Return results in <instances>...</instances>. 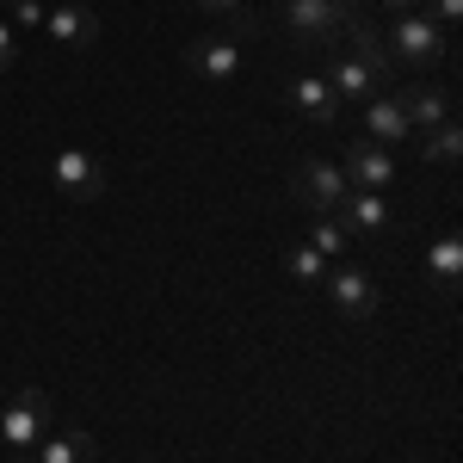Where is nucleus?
<instances>
[{"mask_svg":"<svg viewBox=\"0 0 463 463\" xmlns=\"http://www.w3.org/2000/svg\"><path fill=\"white\" fill-rule=\"evenodd\" d=\"M390 56L395 62H408V69H439L445 56H451V32H439L427 19V6H414V13H395L390 32Z\"/></svg>","mask_w":463,"mask_h":463,"instance_id":"obj_1","label":"nucleus"},{"mask_svg":"<svg viewBox=\"0 0 463 463\" xmlns=\"http://www.w3.org/2000/svg\"><path fill=\"white\" fill-rule=\"evenodd\" d=\"M353 19H358L353 0H285V32H290V43H303V50L334 43Z\"/></svg>","mask_w":463,"mask_h":463,"instance_id":"obj_2","label":"nucleus"},{"mask_svg":"<svg viewBox=\"0 0 463 463\" xmlns=\"http://www.w3.org/2000/svg\"><path fill=\"white\" fill-rule=\"evenodd\" d=\"M346 192H353V179L340 174L334 161H321V155H309V161L290 174V198H297L309 216H334L340 204H346Z\"/></svg>","mask_w":463,"mask_h":463,"instance_id":"obj_3","label":"nucleus"},{"mask_svg":"<svg viewBox=\"0 0 463 463\" xmlns=\"http://www.w3.org/2000/svg\"><path fill=\"white\" fill-rule=\"evenodd\" d=\"M50 420H56L50 395L37 390V383H19V390H13V402L0 408V439H6L13 451H32L37 439L50 432Z\"/></svg>","mask_w":463,"mask_h":463,"instance_id":"obj_4","label":"nucleus"},{"mask_svg":"<svg viewBox=\"0 0 463 463\" xmlns=\"http://www.w3.org/2000/svg\"><path fill=\"white\" fill-rule=\"evenodd\" d=\"M50 179H56V192L74 198V204H93V198H106V161L93 155V148H56V161H50Z\"/></svg>","mask_w":463,"mask_h":463,"instance_id":"obj_5","label":"nucleus"},{"mask_svg":"<svg viewBox=\"0 0 463 463\" xmlns=\"http://www.w3.org/2000/svg\"><path fill=\"white\" fill-rule=\"evenodd\" d=\"M327 303L340 309L346 321H364V316H377V279L364 272V266H327Z\"/></svg>","mask_w":463,"mask_h":463,"instance_id":"obj_6","label":"nucleus"},{"mask_svg":"<svg viewBox=\"0 0 463 463\" xmlns=\"http://www.w3.org/2000/svg\"><path fill=\"white\" fill-rule=\"evenodd\" d=\"M340 174L353 179V192H390L395 185V155L383 143H371V137H358V143H346Z\"/></svg>","mask_w":463,"mask_h":463,"instance_id":"obj_7","label":"nucleus"},{"mask_svg":"<svg viewBox=\"0 0 463 463\" xmlns=\"http://www.w3.org/2000/svg\"><path fill=\"white\" fill-rule=\"evenodd\" d=\"M340 229L353 235V241H377V235H390L395 229V211L383 192H346V204H340Z\"/></svg>","mask_w":463,"mask_h":463,"instance_id":"obj_8","label":"nucleus"},{"mask_svg":"<svg viewBox=\"0 0 463 463\" xmlns=\"http://www.w3.org/2000/svg\"><path fill=\"white\" fill-rule=\"evenodd\" d=\"M43 37H56L62 50H93L99 43V13L80 6V0H56L43 13Z\"/></svg>","mask_w":463,"mask_h":463,"instance_id":"obj_9","label":"nucleus"},{"mask_svg":"<svg viewBox=\"0 0 463 463\" xmlns=\"http://www.w3.org/2000/svg\"><path fill=\"white\" fill-rule=\"evenodd\" d=\"M93 451H99V445H93L87 427H62V432L50 427L32 451H13V463H93Z\"/></svg>","mask_w":463,"mask_h":463,"instance_id":"obj_10","label":"nucleus"},{"mask_svg":"<svg viewBox=\"0 0 463 463\" xmlns=\"http://www.w3.org/2000/svg\"><path fill=\"white\" fill-rule=\"evenodd\" d=\"M185 56H192V69L204 74V80H235V74H241V37H229V32H198Z\"/></svg>","mask_w":463,"mask_h":463,"instance_id":"obj_11","label":"nucleus"},{"mask_svg":"<svg viewBox=\"0 0 463 463\" xmlns=\"http://www.w3.org/2000/svg\"><path fill=\"white\" fill-rule=\"evenodd\" d=\"M346 50H353L358 62H364V69L377 74V87H395V69H402V62H395L390 56V37L377 32V25H364V19H353V25H346Z\"/></svg>","mask_w":463,"mask_h":463,"instance_id":"obj_12","label":"nucleus"},{"mask_svg":"<svg viewBox=\"0 0 463 463\" xmlns=\"http://www.w3.org/2000/svg\"><path fill=\"white\" fill-rule=\"evenodd\" d=\"M364 130H371V143H383V148L414 137V124H408V111H402V99H395V87L364 99Z\"/></svg>","mask_w":463,"mask_h":463,"instance_id":"obj_13","label":"nucleus"},{"mask_svg":"<svg viewBox=\"0 0 463 463\" xmlns=\"http://www.w3.org/2000/svg\"><path fill=\"white\" fill-rule=\"evenodd\" d=\"M285 99H290V111L309 118V124H334V118H340V93H334L321 74H297L285 87Z\"/></svg>","mask_w":463,"mask_h":463,"instance_id":"obj_14","label":"nucleus"},{"mask_svg":"<svg viewBox=\"0 0 463 463\" xmlns=\"http://www.w3.org/2000/svg\"><path fill=\"white\" fill-rule=\"evenodd\" d=\"M395 99H402V111H408V124H414V130H432V124L458 118V106H451V93H445V87H408V80H395Z\"/></svg>","mask_w":463,"mask_h":463,"instance_id":"obj_15","label":"nucleus"},{"mask_svg":"<svg viewBox=\"0 0 463 463\" xmlns=\"http://www.w3.org/2000/svg\"><path fill=\"white\" fill-rule=\"evenodd\" d=\"M321 80H327V87L340 93V106H346V99H358V106H364L371 93H390V87H377V74L364 69V62H358L353 50H346V56H334V69L321 74Z\"/></svg>","mask_w":463,"mask_h":463,"instance_id":"obj_16","label":"nucleus"},{"mask_svg":"<svg viewBox=\"0 0 463 463\" xmlns=\"http://www.w3.org/2000/svg\"><path fill=\"white\" fill-rule=\"evenodd\" d=\"M458 279H463V235H458V229H445V235L427 248V285L458 290Z\"/></svg>","mask_w":463,"mask_h":463,"instance_id":"obj_17","label":"nucleus"},{"mask_svg":"<svg viewBox=\"0 0 463 463\" xmlns=\"http://www.w3.org/2000/svg\"><path fill=\"white\" fill-rule=\"evenodd\" d=\"M414 148H420V161H427V167H451V161L463 155L458 118H445V124H432V130H414Z\"/></svg>","mask_w":463,"mask_h":463,"instance_id":"obj_18","label":"nucleus"},{"mask_svg":"<svg viewBox=\"0 0 463 463\" xmlns=\"http://www.w3.org/2000/svg\"><path fill=\"white\" fill-rule=\"evenodd\" d=\"M303 241H309V248H316L321 260H327V266H334V260H340V253L353 248V235H346V229H340V216H316V222H309V235H303Z\"/></svg>","mask_w":463,"mask_h":463,"instance_id":"obj_19","label":"nucleus"},{"mask_svg":"<svg viewBox=\"0 0 463 463\" xmlns=\"http://www.w3.org/2000/svg\"><path fill=\"white\" fill-rule=\"evenodd\" d=\"M285 266H290V279H297V285H321V279H327V260H321L309 241H297V248L285 253Z\"/></svg>","mask_w":463,"mask_h":463,"instance_id":"obj_20","label":"nucleus"},{"mask_svg":"<svg viewBox=\"0 0 463 463\" xmlns=\"http://www.w3.org/2000/svg\"><path fill=\"white\" fill-rule=\"evenodd\" d=\"M192 6H204V13H216V19H229L235 25V37H253V19L241 0H192Z\"/></svg>","mask_w":463,"mask_h":463,"instance_id":"obj_21","label":"nucleus"},{"mask_svg":"<svg viewBox=\"0 0 463 463\" xmlns=\"http://www.w3.org/2000/svg\"><path fill=\"white\" fill-rule=\"evenodd\" d=\"M6 6H13V19H6L13 32H43V13H50L43 0H6Z\"/></svg>","mask_w":463,"mask_h":463,"instance_id":"obj_22","label":"nucleus"},{"mask_svg":"<svg viewBox=\"0 0 463 463\" xmlns=\"http://www.w3.org/2000/svg\"><path fill=\"white\" fill-rule=\"evenodd\" d=\"M458 13H463V0H432V25H439V32H451V25H458Z\"/></svg>","mask_w":463,"mask_h":463,"instance_id":"obj_23","label":"nucleus"},{"mask_svg":"<svg viewBox=\"0 0 463 463\" xmlns=\"http://www.w3.org/2000/svg\"><path fill=\"white\" fill-rule=\"evenodd\" d=\"M13 62H19V37H13V25L0 19V74L13 69Z\"/></svg>","mask_w":463,"mask_h":463,"instance_id":"obj_24","label":"nucleus"},{"mask_svg":"<svg viewBox=\"0 0 463 463\" xmlns=\"http://www.w3.org/2000/svg\"><path fill=\"white\" fill-rule=\"evenodd\" d=\"M377 6H390V13H414V6H427V0H377Z\"/></svg>","mask_w":463,"mask_h":463,"instance_id":"obj_25","label":"nucleus"}]
</instances>
